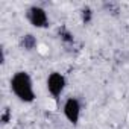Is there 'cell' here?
I'll return each instance as SVG.
<instances>
[{
    "mask_svg": "<svg viewBox=\"0 0 129 129\" xmlns=\"http://www.w3.org/2000/svg\"><path fill=\"white\" fill-rule=\"evenodd\" d=\"M9 88L11 93L23 103H34L37 99L32 76L24 70H18L11 76Z\"/></svg>",
    "mask_w": 129,
    "mask_h": 129,
    "instance_id": "6da1fadb",
    "label": "cell"
},
{
    "mask_svg": "<svg viewBox=\"0 0 129 129\" xmlns=\"http://www.w3.org/2000/svg\"><path fill=\"white\" fill-rule=\"evenodd\" d=\"M93 15H94V12L90 6H84L81 9V20H82L84 24H90L91 20H93Z\"/></svg>",
    "mask_w": 129,
    "mask_h": 129,
    "instance_id": "52a82bcc",
    "label": "cell"
},
{
    "mask_svg": "<svg viewBox=\"0 0 129 129\" xmlns=\"http://www.w3.org/2000/svg\"><path fill=\"white\" fill-rule=\"evenodd\" d=\"M26 20L30 26L37 29H47L50 26V18L47 15V11L40 5H32L26 9Z\"/></svg>",
    "mask_w": 129,
    "mask_h": 129,
    "instance_id": "3957f363",
    "label": "cell"
},
{
    "mask_svg": "<svg viewBox=\"0 0 129 129\" xmlns=\"http://www.w3.org/2000/svg\"><path fill=\"white\" fill-rule=\"evenodd\" d=\"M103 8L106 11H111V14H118V3H105Z\"/></svg>",
    "mask_w": 129,
    "mask_h": 129,
    "instance_id": "9c48e42d",
    "label": "cell"
},
{
    "mask_svg": "<svg viewBox=\"0 0 129 129\" xmlns=\"http://www.w3.org/2000/svg\"><path fill=\"white\" fill-rule=\"evenodd\" d=\"M11 118H12L11 109H9V108H5V109H3V112H2V115H0V120H2V123H3V124H8V123L11 121Z\"/></svg>",
    "mask_w": 129,
    "mask_h": 129,
    "instance_id": "ba28073f",
    "label": "cell"
},
{
    "mask_svg": "<svg viewBox=\"0 0 129 129\" xmlns=\"http://www.w3.org/2000/svg\"><path fill=\"white\" fill-rule=\"evenodd\" d=\"M62 114L67 118V121L73 126H78L79 120H81V114H82V103L78 97L70 96L66 99L62 105Z\"/></svg>",
    "mask_w": 129,
    "mask_h": 129,
    "instance_id": "277c9868",
    "label": "cell"
},
{
    "mask_svg": "<svg viewBox=\"0 0 129 129\" xmlns=\"http://www.w3.org/2000/svg\"><path fill=\"white\" fill-rule=\"evenodd\" d=\"M66 85H67V79L61 72H50L47 75L46 88L55 102H59V97L64 93V90H66Z\"/></svg>",
    "mask_w": 129,
    "mask_h": 129,
    "instance_id": "7a4b0ae2",
    "label": "cell"
},
{
    "mask_svg": "<svg viewBox=\"0 0 129 129\" xmlns=\"http://www.w3.org/2000/svg\"><path fill=\"white\" fill-rule=\"evenodd\" d=\"M18 44H20V47H21L23 50H27V52H30V50L37 49V46H38V41H37V38H35L32 34H24V35H21V38H20Z\"/></svg>",
    "mask_w": 129,
    "mask_h": 129,
    "instance_id": "5b68a950",
    "label": "cell"
},
{
    "mask_svg": "<svg viewBox=\"0 0 129 129\" xmlns=\"http://www.w3.org/2000/svg\"><path fill=\"white\" fill-rule=\"evenodd\" d=\"M58 35H59V40L61 43L66 46V47H70L75 44V35L66 27V26H62V27H58Z\"/></svg>",
    "mask_w": 129,
    "mask_h": 129,
    "instance_id": "8992f818",
    "label": "cell"
}]
</instances>
